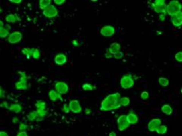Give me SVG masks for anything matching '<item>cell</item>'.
<instances>
[{
    "label": "cell",
    "mask_w": 182,
    "mask_h": 136,
    "mask_svg": "<svg viewBox=\"0 0 182 136\" xmlns=\"http://www.w3.org/2000/svg\"><path fill=\"white\" fill-rule=\"evenodd\" d=\"M120 98H121V95L118 92L108 95L102 102L100 110L102 111H108V110H116L118 108L121 107Z\"/></svg>",
    "instance_id": "6da1fadb"
},
{
    "label": "cell",
    "mask_w": 182,
    "mask_h": 136,
    "mask_svg": "<svg viewBox=\"0 0 182 136\" xmlns=\"http://www.w3.org/2000/svg\"><path fill=\"white\" fill-rule=\"evenodd\" d=\"M181 9L182 5L178 1H171L167 5L166 11L168 15L172 16L181 11Z\"/></svg>",
    "instance_id": "7a4b0ae2"
},
{
    "label": "cell",
    "mask_w": 182,
    "mask_h": 136,
    "mask_svg": "<svg viewBox=\"0 0 182 136\" xmlns=\"http://www.w3.org/2000/svg\"><path fill=\"white\" fill-rule=\"evenodd\" d=\"M151 6L156 13L161 14V15H165L167 14V5H165V2L164 0H156V1L151 5Z\"/></svg>",
    "instance_id": "3957f363"
},
{
    "label": "cell",
    "mask_w": 182,
    "mask_h": 136,
    "mask_svg": "<svg viewBox=\"0 0 182 136\" xmlns=\"http://www.w3.org/2000/svg\"><path fill=\"white\" fill-rule=\"evenodd\" d=\"M22 38H23V35L19 31H15L9 34L8 36V42L11 44L18 43L21 41Z\"/></svg>",
    "instance_id": "277c9868"
},
{
    "label": "cell",
    "mask_w": 182,
    "mask_h": 136,
    "mask_svg": "<svg viewBox=\"0 0 182 136\" xmlns=\"http://www.w3.org/2000/svg\"><path fill=\"white\" fill-rule=\"evenodd\" d=\"M121 87L124 89H130L134 85V81L132 78L130 77V76H124L121 78V81H120Z\"/></svg>",
    "instance_id": "5b68a950"
},
{
    "label": "cell",
    "mask_w": 182,
    "mask_h": 136,
    "mask_svg": "<svg viewBox=\"0 0 182 136\" xmlns=\"http://www.w3.org/2000/svg\"><path fill=\"white\" fill-rule=\"evenodd\" d=\"M43 14L47 18H53L58 15V9L54 5H51L48 8H46L45 10H43Z\"/></svg>",
    "instance_id": "8992f818"
},
{
    "label": "cell",
    "mask_w": 182,
    "mask_h": 136,
    "mask_svg": "<svg viewBox=\"0 0 182 136\" xmlns=\"http://www.w3.org/2000/svg\"><path fill=\"white\" fill-rule=\"evenodd\" d=\"M117 122L118 125V129H119V131H121V132L127 129L128 128V126L130 125V124L128 123V119H127V116H125V115H121V116H120V117L118 118Z\"/></svg>",
    "instance_id": "52a82bcc"
},
{
    "label": "cell",
    "mask_w": 182,
    "mask_h": 136,
    "mask_svg": "<svg viewBox=\"0 0 182 136\" xmlns=\"http://www.w3.org/2000/svg\"><path fill=\"white\" fill-rule=\"evenodd\" d=\"M55 89L60 95H65L68 91V86L65 82H57L55 85Z\"/></svg>",
    "instance_id": "ba28073f"
},
{
    "label": "cell",
    "mask_w": 182,
    "mask_h": 136,
    "mask_svg": "<svg viewBox=\"0 0 182 136\" xmlns=\"http://www.w3.org/2000/svg\"><path fill=\"white\" fill-rule=\"evenodd\" d=\"M68 107H69L70 111H72L74 113H79L82 110L81 106L78 100H72L68 104Z\"/></svg>",
    "instance_id": "9c48e42d"
},
{
    "label": "cell",
    "mask_w": 182,
    "mask_h": 136,
    "mask_svg": "<svg viewBox=\"0 0 182 136\" xmlns=\"http://www.w3.org/2000/svg\"><path fill=\"white\" fill-rule=\"evenodd\" d=\"M115 30L112 26H104L102 27L101 30H100V33L105 37H110L112 36L113 35L115 34Z\"/></svg>",
    "instance_id": "30bf717a"
},
{
    "label": "cell",
    "mask_w": 182,
    "mask_h": 136,
    "mask_svg": "<svg viewBox=\"0 0 182 136\" xmlns=\"http://www.w3.org/2000/svg\"><path fill=\"white\" fill-rule=\"evenodd\" d=\"M161 119H158V118H155V119H153L149 122L148 123V129L150 130V132H156V130L157 129V128L161 125Z\"/></svg>",
    "instance_id": "8fae6325"
},
{
    "label": "cell",
    "mask_w": 182,
    "mask_h": 136,
    "mask_svg": "<svg viewBox=\"0 0 182 136\" xmlns=\"http://www.w3.org/2000/svg\"><path fill=\"white\" fill-rule=\"evenodd\" d=\"M171 21L174 26L180 27L182 25V11L171 16Z\"/></svg>",
    "instance_id": "7c38bea8"
},
{
    "label": "cell",
    "mask_w": 182,
    "mask_h": 136,
    "mask_svg": "<svg viewBox=\"0 0 182 136\" xmlns=\"http://www.w3.org/2000/svg\"><path fill=\"white\" fill-rule=\"evenodd\" d=\"M54 61L57 65L65 64L66 61H67V57H66L65 54L60 53V54H58L57 55H56L54 58Z\"/></svg>",
    "instance_id": "4fadbf2b"
},
{
    "label": "cell",
    "mask_w": 182,
    "mask_h": 136,
    "mask_svg": "<svg viewBox=\"0 0 182 136\" xmlns=\"http://www.w3.org/2000/svg\"><path fill=\"white\" fill-rule=\"evenodd\" d=\"M49 97H50V99L51 100L52 102H56L58 99L61 100L62 102L63 101L62 98L60 94H59L56 91L53 90V89H52V90H50V92H49Z\"/></svg>",
    "instance_id": "5bb4252c"
},
{
    "label": "cell",
    "mask_w": 182,
    "mask_h": 136,
    "mask_svg": "<svg viewBox=\"0 0 182 136\" xmlns=\"http://www.w3.org/2000/svg\"><path fill=\"white\" fill-rule=\"evenodd\" d=\"M5 21L10 24H15L17 21H21V18H19L16 14H9L5 17Z\"/></svg>",
    "instance_id": "9a60e30c"
},
{
    "label": "cell",
    "mask_w": 182,
    "mask_h": 136,
    "mask_svg": "<svg viewBox=\"0 0 182 136\" xmlns=\"http://www.w3.org/2000/svg\"><path fill=\"white\" fill-rule=\"evenodd\" d=\"M120 48H121V46L118 43H112L110 45V47L108 48V52H110V54L112 55V54H116L117 52H120Z\"/></svg>",
    "instance_id": "2e32d148"
},
{
    "label": "cell",
    "mask_w": 182,
    "mask_h": 136,
    "mask_svg": "<svg viewBox=\"0 0 182 136\" xmlns=\"http://www.w3.org/2000/svg\"><path fill=\"white\" fill-rule=\"evenodd\" d=\"M15 89L17 90H27L28 89V85H27V82H21V81H17L16 82L15 85Z\"/></svg>",
    "instance_id": "e0dca14e"
},
{
    "label": "cell",
    "mask_w": 182,
    "mask_h": 136,
    "mask_svg": "<svg viewBox=\"0 0 182 136\" xmlns=\"http://www.w3.org/2000/svg\"><path fill=\"white\" fill-rule=\"evenodd\" d=\"M127 119H128V123L129 124H131V125H134L137 123L138 121V117L135 113H130L127 116Z\"/></svg>",
    "instance_id": "ac0fdd59"
},
{
    "label": "cell",
    "mask_w": 182,
    "mask_h": 136,
    "mask_svg": "<svg viewBox=\"0 0 182 136\" xmlns=\"http://www.w3.org/2000/svg\"><path fill=\"white\" fill-rule=\"evenodd\" d=\"M37 118L36 120L37 122H39V121L43 120L44 117L46 116L47 114V110H37Z\"/></svg>",
    "instance_id": "d6986e66"
},
{
    "label": "cell",
    "mask_w": 182,
    "mask_h": 136,
    "mask_svg": "<svg viewBox=\"0 0 182 136\" xmlns=\"http://www.w3.org/2000/svg\"><path fill=\"white\" fill-rule=\"evenodd\" d=\"M9 110L11 111H13V112L16 113H18L22 110V106L21 104H10L9 106Z\"/></svg>",
    "instance_id": "ffe728a7"
},
{
    "label": "cell",
    "mask_w": 182,
    "mask_h": 136,
    "mask_svg": "<svg viewBox=\"0 0 182 136\" xmlns=\"http://www.w3.org/2000/svg\"><path fill=\"white\" fill-rule=\"evenodd\" d=\"M51 5V0H40L39 1V9L42 10H45L46 8Z\"/></svg>",
    "instance_id": "44dd1931"
},
{
    "label": "cell",
    "mask_w": 182,
    "mask_h": 136,
    "mask_svg": "<svg viewBox=\"0 0 182 136\" xmlns=\"http://www.w3.org/2000/svg\"><path fill=\"white\" fill-rule=\"evenodd\" d=\"M161 110L163 111V113H165L166 115H171L172 113V108L169 104H165L163 105L161 108Z\"/></svg>",
    "instance_id": "7402d4cb"
},
{
    "label": "cell",
    "mask_w": 182,
    "mask_h": 136,
    "mask_svg": "<svg viewBox=\"0 0 182 136\" xmlns=\"http://www.w3.org/2000/svg\"><path fill=\"white\" fill-rule=\"evenodd\" d=\"M35 106L37 108V110H46V102L44 101H43V100H38V101H37L36 104H35Z\"/></svg>",
    "instance_id": "603a6c76"
},
{
    "label": "cell",
    "mask_w": 182,
    "mask_h": 136,
    "mask_svg": "<svg viewBox=\"0 0 182 136\" xmlns=\"http://www.w3.org/2000/svg\"><path fill=\"white\" fill-rule=\"evenodd\" d=\"M9 34H10L9 33V30L8 28H6L5 26L4 27L0 29V38H2V39L6 38L7 36H9Z\"/></svg>",
    "instance_id": "cb8c5ba5"
},
{
    "label": "cell",
    "mask_w": 182,
    "mask_h": 136,
    "mask_svg": "<svg viewBox=\"0 0 182 136\" xmlns=\"http://www.w3.org/2000/svg\"><path fill=\"white\" fill-rule=\"evenodd\" d=\"M27 119H28L29 121H31V122H32V121H35L37 118V111L34 110V111L30 113L27 116Z\"/></svg>",
    "instance_id": "d4e9b609"
},
{
    "label": "cell",
    "mask_w": 182,
    "mask_h": 136,
    "mask_svg": "<svg viewBox=\"0 0 182 136\" xmlns=\"http://www.w3.org/2000/svg\"><path fill=\"white\" fill-rule=\"evenodd\" d=\"M156 132L159 135H163L166 133L167 132V127L165 125H159L157 129L156 130Z\"/></svg>",
    "instance_id": "484cf974"
},
{
    "label": "cell",
    "mask_w": 182,
    "mask_h": 136,
    "mask_svg": "<svg viewBox=\"0 0 182 136\" xmlns=\"http://www.w3.org/2000/svg\"><path fill=\"white\" fill-rule=\"evenodd\" d=\"M129 104H130V99L128 98L124 97L120 98V104H121V106L126 107V106L129 105Z\"/></svg>",
    "instance_id": "4316f807"
},
{
    "label": "cell",
    "mask_w": 182,
    "mask_h": 136,
    "mask_svg": "<svg viewBox=\"0 0 182 136\" xmlns=\"http://www.w3.org/2000/svg\"><path fill=\"white\" fill-rule=\"evenodd\" d=\"M19 74L21 75V77H20V81L24 82H27L28 80L30 79L29 76H27V74L24 73V72H19Z\"/></svg>",
    "instance_id": "83f0119b"
},
{
    "label": "cell",
    "mask_w": 182,
    "mask_h": 136,
    "mask_svg": "<svg viewBox=\"0 0 182 136\" xmlns=\"http://www.w3.org/2000/svg\"><path fill=\"white\" fill-rule=\"evenodd\" d=\"M159 83L161 86H167L169 85V82L166 78L160 77L159 79Z\"/></svg>",
    "instance_id": "f1b7e54d"
},
{
    "label": "cell",
    "mask_w": 182,
    "mask_h": 136,
    "mask_svg": "<svg viewBox=\"0 0 182 136\" xmlns=\"http://www.w3.org/2000/svg\"><path fill=\"white\" fill-rule=\"evenodd\" d=\"M40 55H41V54H40L39 50L38 49V48H35L34 52H33V55H32L33 58L34 59H36V60H38V59L40 58Z\"/></svg>",
    "instance_id": "f546056e"
},
{
    "label": "cell",
    "mask_w": 182,
    "mask_h": 136,
    "mask_svg": "<svg viewBox=\"0 0 182 136\" xmlns=\"http://www.w3.org/2000/svg\"><path fill=\"white\" fill-rule=\"evenodd\" d=\"M82 88L84 91H92L93 90V86H92V85L90 84V83H84V84L83 85Z\"/></svg>",
    "instance_id": "4dcf8cb0"
},
{
    "label": "cell",
    "mask_w": 182,
    "mask_h": 136,
    "mask_svg": "<svg viewBox=\"0 0 182 136\" xmlns=\"http://www.w3.org/2000/svg\"><path fill=\"white\" fill-rule=\"evenodd\" d=\"M28 129V125L25 123H21L19 125L20 132H26L27 129Z\"/></svg>",
    "instance_id": "1f68e13d"
},
{
    "label": "cell",
    "mask_w": 182,
    "mask_h": 136,
    "mask_svg": "<svg viewBox=\"0 0 182 136\" xmlns=\"http://www.w3.org/2000/svg\"><path fill=\"white\" fill-rule=\"evenodd\" d=\"M22 54H24V56H26L27 58H30V56L29 54V52H30V48H23L21 51Z\"/></svg>",
    "instance_id": "d6a6232c"
},
{
    "label": "cell",
    "mask_w": 182,
    "mask_h": 136,
    "mask_svg": "<svg viewBox=\"0 0 182 136\" xmlns=\"http://www.w3.org/2000/svg\"><path fill=\"white\" fill-rule=\"evenodd\" d=\"M175 58V59L178 60V61H179V62H182V52H178V53H176Z\"/></svg>",
    "instance_id": "836d02e7"
},
{
    "label": "cell",
    "mask_w": 182,
    "mask_h": 136,
    "mask_svg": "<svg viewBox=\"0 0 182 136\" xmlns=\"http://www.w3.org/2000/svg\"><path fill=\"white\" fill-rule=\"evenodd\" d=\"M62 111L65 113H68L70 112V109H69V107H68V104H65L63 105V107H62Z\"/></svg>",
    "instance_id": "e575fe53"
},
{
    "label": "cell",
    "mask_w": 182,
    "mask_h": 136,
    "mask_svg": "<svg viewBox=\"0 0 182 136\" xmlns=\"http://www.w3.org/2000/svg\"><path fill=\"white\" fill-rule=\"evenodd\" d=\"M141 97L142 99H147L148 98H149V93L147 92H143L141 93Z\"/></svg>",
    "instance_id": "d590c367"
},
{
    "label": "cell",
    "mask_w": 182,
    "mask_h": 136,
    "mask_svg": "<svg viewBox=\"0 0 182 136\" xmlns=\"http://www.w3.org/2000/svg\"><path fill=\"white\" fill-rule=\"evenodd\" d=\"M123 55H124L123 53H122L121 52H117L116 54H114V56H115V59H121V58L123 57Z\"/></svg>",
    "instance_id": "8d00e7d4"
},
{
    "label": "cell",
    "mask_w": 182,
    "mask_h": 136,
    "mask_svg": "<svg viewBox=\"0 0 182 136\" xmlns=\"http://www.w3.org/2000/svg\"><path fill=\"white\" fill-rule=\"evenodd\" d=\"M5 97V91L2 89V87H0V98H3Z\"/></svg>",
    "instance_id": "74e56055"
},
{
    "label": "cell",
    "mask_w": 182,
    "mask_h": 136,
    "mask_svg": "<svg viewBox=\"0 0 182 136\" xmlns=\"http://www.w3.org/2000/svg\"><path fill=\"white\" fill-rule=\"evenodd\" d=\"M65 0H54V3L56 5H62L63 3H65Z\"/></svg>",
    "instance_id": "f35d334b"
},
{
    "label": "cell",
    "mask_w": 182,
    "mask_h": 136,
    "mask_svg": "<svg viewBox=\"0 0 182 136\" xmlns=\"http://www.w3.org/2000/svg\"><path fill=\"white\" fill-rule=\"evenodd\" d=\"M2 107H5V108H7V109H9V103H8V102H2Z\"/></svg>",
    "instance_id": "ab89813d"
},
{
    "label": "cell",
    "mask_w": 182,
    "mask_h": 136,
    "mask_svg": "<svg viewBox=\"0 0 182 136\" xmlns=\"http://www.w3.org/2000/svg\"><path fill=\"white\" fill-rule=\"evenodd\" d=\"M17 136H28L26 132H19L17 134Z\"/></svg>",
    "instance_id": "60d3db41"
},
{
    "label": "cell",
    "mask_w": 182,
    "mask_h": 136,
    "mask_svg": "<svg viewBox=\"0 0 182 136\" xmlns=\"http://www.w3.org/2000/svg\"><path fill=\"white\" fill-rule=\"evenodd\" d=\"M10 2H12V3H15V4H19L22 1L21 0H10Z\"/></svg>",
    "instance_id": "b9f144b4"
},
{
    "label": "cell",
    "mask_w": 182,
    "mask_h": 136,
    "mask_svg": "<svg viewBox=\"0 0 182 136\" xmlns=\"http://www.w3.org/2000/svg\"><path fill=\"white\" fill-rule=\"evenodd\" d=\"M0 136H9V135L7 132H4V131H0Z\"/></svg>",
    "instance_id": "7bdbcfd3"
},
{
    "label": "cell",
    "mask_w": 182,
    "mask_h": 136,
    "mask_svg": "<svg viewBox=\"0 0 182 136\" xmlns=\"http://www.w3.org/2000/svg\"><path fill=\"white\" fill-rule=\"evenodd\" d=\"M106 58H110L111 57H112V54H110V52H108V50H107V51H106Z\"/></svg>",
    "instance_id": "ee69618b"
},
{
    "label": "cell",
    "mask_w": 182,
    "mask_h": 136,
    "mask_svg": "<svg viewBox=\"0 0 182 136\" xmlns=\"http://www.w3.org/2000/svg\"><path fill=\"white\" fill-rule=\"evenodd\" d=\"M12 122L14 123H19V119L17 117H14L13 119H12Z\"/></svg>",
    "instance_id": "f6af8a7d"
},
{
    "label": "cell",
    "mask_w": 182,
    "mask_h": 136,
    "mask_svg": "<svg viewBox=\"0 0 182 136\" xmlns=\"http://www.w3.org/2000/svg\"><path fill=\"white\" fill-rule=\"evenodd\" d=\"M164 20H165V15H161L160 16H159V21H163Z\"/></svg>",
    "instance_id": "bcb514c9"
},
{
    "label": "cell",
    "mask_w": 182,
    "mask_h": 136,
    "mask_svg": "<svg viewBox=\"0 0 182 136\" xmlns=\"http://www.w3.org/2000/svg\"><path fill=\"white\" fill-rule=\"evenodd\" d=\"M72 44L75 45V46H78V45H79V43L78 42V40H73V41H72Z\"/></svg>",
    "instance_id": "7dc6e473"
},
{
    "label": "cell",
    "mask_w": 182,
    "mask_h": 136,
    "mask_svg": "<svg viewBox=\"0 0 182 136\" xmlns=\"http://www.w3.org/2000/svg\"><path fill=\"white\" fill-rule=\"evenodd\" d=\"M91 112V110H90V109H88V108H86L85 109V113H86V114H90Z\"/></svg>",
    "instance_id": "c3c4849f"
},
{
    "label": "cell",
    "mask_w": 182,
    "mask_h": 136,
    "mask_svg": "<svg viewBox=\"0 0 182 136\" xmlns=\"http://www.w3.org/2000/svg\"><path fill=\"white\" fill-rule=\"evenodd\" d=\"M4 26H5V24L4 23H3V21L0 20V29L2 28V27H4Z\"/></svg>",
    "instance_id": "681fc988"
},
{
    "label": "cell",
    "mask_w": 182,
    "mask_h": 136,
    "mask_svg": "<svg viewBox=\"0 0 182 136\" xmlns=\"http://www.w3.org/2000/svg\"><path fill=\"white\" fill-rule=\"evenodd\" d=\"M109 136H116V134L114 132H112L109 133Z\"/></svg>",
    "instance_id": "f907efd6"
},
{
    "label": "cell",
    "mask_w": 182,
    "mask_h": 136,
    "mask_svg": "<svg viewBox=\"0 0 182 136\" xmlns=\"http://www.w3.org/2000/svg\"><path fill=\"white\" fill-rule=\"evenodd\" d=\"M2 8L0 7V13H2Z\"/></svg>",
    "instance_id": "816d5d0a"
},
{
    "label": "cell",
    "mask_w": 182,
    "mask_h": 136,
    "mask_svg": "<svg viewBox=\"0 0 182 136\" xmlns=\"http://www.w3.org/2000/svg\"><path fill=\"white\" fill-rule=\"evenodd\" d=\"M181 93H182V88H181Z\"/></svg>",
    "instance_id": "f5cc1de1"
}]
</instances>
